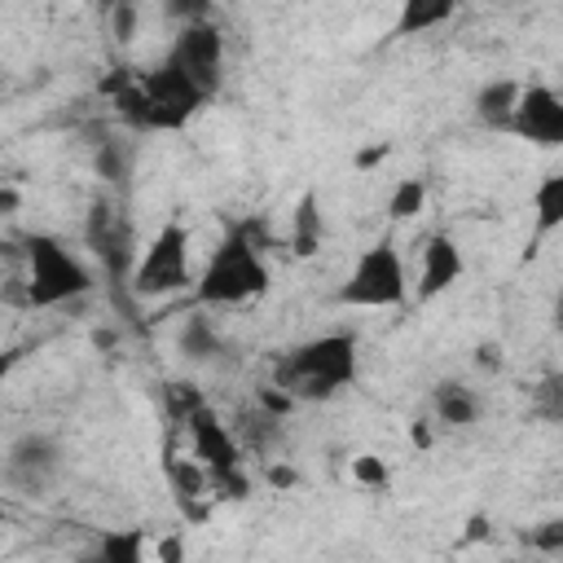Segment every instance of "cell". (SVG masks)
I'll list each match as a JSON object with an SVG mask.
<instances>
[{
    "label": "cell",
    "mask_w": 563,
    "mask_h": 563,
    "mask_svg": "<svg viewBox=\"0 0 563 563\" xmlns=\"http://www.w3.org/2000/svg\"><path fill=\"white\" fill-rule=\"evenodd\" d=\"M260 409H268L273 418H282V413L290 409V396H286V391H273V387H264V391H260Z\"/></svg>",
    "instance_id": "d4e9b609"
},
{
    "label": "cell",
    "mask_w": 563,
    "mask_h": 563,
    "mask_svg": "<svg viewBox=\"0 0 563 563\" xmlns=\"http://www.w3.org/2000/svg\"><path fill=\"white\" fill-rule=\"evenodd\" d=\"M167 479L180 501H194L198 493H207V471L198 462H167Z\"/></svg>",
    "instance_id": "7402d4cb"
},
{
    "label": "cell",
    "mask_w": 563,
    "mask_h": 563,
    "mask_svg": "<svg viewBox=\"0 0 563 563\" xmlns=\"http://www.w3.org/2000/svg\"><path fill=\"white\" fill-rule=\"evenodd\" d=\"M462 277V251L453 246V238L444 233H431L427 246H422V273H418V299H435L444 295L453 282Z\"/></svg>",
    "instance_id": "7c38bea8"
},
{
    "label": "cell",
    "mask_w": 563,
    "mask_h": 563,
    "mask_svg": "<svg viewBox=\"0 0 563 563\" xmlns=\"http://www.w3.org/2000/svg\"><path fill=\"white\" fill-rule=\"evenodd\" d=\"M264 290H268V264H264L260 246L251 242L246 224H238L207 260V268L198 277V299L202 303H242Z\"/></svg>",
    "instance_id": "7a4b0ae2"
},
{
    "label": "cell",
    "mask_w": 563,
    "mask_h": 563,
    "mask_svg": "<svg viewBox=\"0 0 563 563\" xmlns=\"http://www.w3.org/2000/svg\"><path fill=\"white\" fill-rule=\"evenodd\" d=\"M352 378H356V339L352 334L308 339L277 361V387L290 400H330Z\"/></svg>",
    "instance_id": "6da1fadb"
},
{
    "label": "cell",
    "mask_w": 563,
    "mask_h": 563,
    "mask_svg": "<svg viewBox=\"0 0 563 563\" xmlns=\"http://www.w3.org/2000/svg\"><path fill=\"white\" fill-rule=\"evenodd\" d=\"M515 101H519V84H515V79H493V84L479 88V97H475V114H479L484 128L506 132V128H510V110H515Z\"/></svg>",
    "instance_id": "5bb4252c"
},
{
    "label": "cell",
    "mask_w": 563,
    "mask_h": 563,
    "mask_svg": "<svg viewBox=\"0 0 563 563\" xmlns=\"http://www.w3.org/2000/svg\"><path fill=\"white\" fill-rule=\"evenodd\" d=\"M132 22H136V9H132V4H119V9H114V35L128 40V35H132Z\"/></svg>",
    "instance_id": "484cf974"
},
{
    "label": "cell",
    "mask_w": 563,
    "mask_h": 563,
    "mask_svg": "<svg viewBox=\"0 0 563 563\" xmlns=\"http://www.w3.org/2000/svg\"><path fill=\"white\" fill-rule=\"evenodd\" d=\"M167 62H172L180 75H189V79L202 88V97H211V92L220 88V79H224V35H220L207 18H194V22L180 26V35H176Z\"/></svg>",
    "instance_id": "52a82bcc"
},
{
    "label": "cell",
    "mask_w": 563,
    "mask_h": 563,
    "mask_svg": "<svg viewBox=\"0 0 563 563\" xmlns=\"http://www.w3.org/2000/svg\"><path fill=\"white\" fill-rule=\"evenodd\" d=\"M435 413L449 427H471L479 418V396L471 387H462V383H440L435 387Z\"/></svg>",
    "instance_id": "9a60e30c"
},
{
    "label": "cell",
    "mask_w": 563,
    "mask_h": 563,
    "mask_svg": "<svg viewBox=\"0 0 563 563\" xmlns=\"http://www.w3.org/2000/svg\"><path fill=\"white\" fill-rule=\"evenodd\" d=\"M238 422H242V440H246L251 453H268V449L282 440V418H273V413L260 409V405H246Z\"/></svg>",
    "instance_id": "ac0fdd59"
},
{
    "label": "cell",
    "mask_w": 563,
    "mask_h": 563,
    "mask_svg": "<svg viewBox=\"0 0 563 563\" xmlns=\"http://www.w3.org/2000/svg\"><path fill=\"white\" fill-rule=\"evenodd\" d=\"M75 563H145V532H141V528L97 532L92 545L79 550Z\"/></svg>",
    "instance_id": "4fadbf2b"
},
{
    "label": "cell",
    "mask_w": 563,
    "mask_h": 563,
    "mask_svg": "<svg viewBox=\"0 0 563 563\" xmlns=\"http://www.w3.org/2000/svg\"><path fill=\"white\" fill-rule=\"evenodd\" d=\"M449 18H453V0H405L396 35H422V31H431Z\"/></svg>",
    "instance_id": "2e32d148"
},
{
    "label": "cell",
    "mask_w": 563,
    "mask_h": 563,
    "mask_svg": "<svg viewBox=\"0 0 563 563\" xmlns=\"http://www.w3.org/2000/svg\"><path fill=\"white\" fill-rule=\"evenodd\" d=\"M163 563H180V537H167L163 541Z\"/></svg>",
    "instance_id": "f546056e"
},
{
    "label": "cell",
    "mask_w": 563,
    "mask_h": 563,
    "mask_svg": "<svg viewBox=\"0 0 563 563\" xmlns=\"http://www.w3.org/2000/svg\"><path fill=\"white\" fill-rule=\"evenodd\" d=\"M185 427H189V440H194V457H198V466H202L207 475H216V471H238V466H242V444L233 440V431L220 422V413H216L211 405L194 409Z\"/></svg>",
    "instance_id": "30bf717a"
},
{
    "label": "cell",
    "mask_w": 563,
    "mask_h": 563,
    "mask_svg": "<svg viewBox=\"0 0 563 563\" xmlns=\"http://www.w3.org/2000/svg\"><path fill=\"white\" fill-rule=\"evenodd\" d=\"M352 475H356L361 484H369V488H387V466H383L378 457H356Z\"/></svg>",
    "instance_id": "cb8c5ba5"
},
{
    "label": "cell",
    "mask_w": 563,
    "mask_h": 563,
    "mask_svg": "<svg viewBox=\"0 0 563 563\" xmlns=\"http://www.w3.org/2000/svg\"><path fill=\"white\" fill-rule=\"evenodd\" d=\"M506 132H515V136H523L532 145H545V150L563 145V101H559V92L550 84L519 88V101L510 110V128Z\"/></svg>",
    "instance_id": "9c48e42d"
},
{
    "label": "cell",
    "mask_w": 563,
    "mask_h": 563,
    "mask_svg": "<svg viewBox=\"0 0 563 563\" xmlns=\"http://www.w3.org/2000/svg\"><path fill=\"white\" fill-rule=\"evenodd\" d=\"M532 545H541V550H559V545H563V523H545V532H537Z\"/></svg>",
    "instance_id": "4316f807"
},
{
    "label": "cell",
    "mask_w": 563,
    "mask_h": 563,
    "mask_svg": "<svg viewBox=\"0 0 563 563\" xmlns=\"http://www.w3.org/2000/svg\"><path fill=\"white\" fill-rule=\"evenodd\" d=\"M189 286V229L167 220L132 268L136 295H172Z\"/></svg>",
    "instance_id": "5b68a950"
},
{
    "label": "cell",
    "mask_w": 563,
    "mask_h": 563,
    "mask_svg": "<svg viewBox=\"0 0 563 563\" xmlns=\"http://www.w3.org/2000/svg\"><path fill=\"white\" fill-rule=\"evenodd\" d=\"M532 207H537V238H545V233H554L563 224V176L559 172L537 185Z\"/></svg>",
    "instance_id": "d6986e66"
},
{
    "label": "cell",
    "mask_w": 563,
    "mask_h": 563,
    "mask_svg": "<svg viewBox=\"0 0 563 563\" xmlns=\"http://www.w3.org/2000/svg\"><path fill=\"white\" fill-rule=\"evenodd\" d=\"M88 246L97 251V260L106 264L110 277H123L128 264H132V233H128V220L119 216L114 202L97 198L92 211H88Z\"/></svg>",
    "instance_id": "8fae6325"
},
{
    "label": "cell",
    "mask_w": 563,
    "mask_h": 563,
    "mask_svg": "<svg viewBox=\"0 0 563 563\" xmlns=\"http://www.w3.org/2000/svg\"><path fill=\"white\" fill-rule=\"evenodd\" d=\"M141 92H145V101H150V132L185 128V123L198 114V106L207 101L202 88H198L189 75H180L172 62H163V66L150 70V75H141Z\"/></svg>",
    "instance_id": "ba28073f"
},
{
    "label": "cell",
    "mask_w": 563,
    "mask_h": 563,
    "mask_svg": "<svg viewBox=\"0 0 563 563\" xmlns=\"http://www.w3.org/2000/svg\"><path fill=\"white\" fill-rule=\"evenodd\" d=\"M13 202H18V198H13V194H9V189H4V194H0V211H9V207H13Z\"/></svg>",
    "instance_id": "1f68e13d"
},
{
    "label": "cell",
    "mask_w": 563,
    "mask_h": 563,
    "mask_svg": "<svg viewBox=\"0 0 563 563\" xmlns=\"http://www.w3.org/2000/svg\"><path fill=\"white\" fill-rule=\"evenodd\" d=\"M0 515H4V501H0Z\"/></svg>",
    "instance_id": "d6a6232c"
},
{
    "label": "cell",
    "mask_w": 563,
    "mask_h": 563,
    "mask_svg": "<svg viewBox=\"0 0 563 563\" xmlns=\"http://www.w3.org/2000/svg\"><path fill=\"white\" fill-rule=\"evenodd\" d=\"M290 246L295 255H312L321 246V211H317V194L308 189L295 207V233H290Z\"/></svg>",
    "instance_id": "ffe728a7"
},
{
    "label": "cell",
    "mask_w": 563,
    "mask_h": 563,
    "mask_svg": "<svg viewBox=\"0 0 563 563\" xmlns=\"http://www.w3.org/2000/svg\"><path fill=\"white\" fill-rule=\"evenodd\" d=\"M22 361V347H9V352H0V383L9 378V369Z\"/></svg>",
    "instance_id": "f1b7e54d"
},
{
    "label": "cell",
    "mask_w": 563,
    "mask_h": 563,
    "mask_svg": "<svg viewBox=\"0 0 563 563\" xmlns=\"http://www.w3.org/2000/svg\"><path fill=\"white\" fill-rule=\"evenodd\" d=\"M413 444H431V431H427V427H422V422H418V427H413Z\"/></svg>",
    "instance_id": "4dcf8cb0"
},
{
    "label": "cell",
    "mask_w": 563,
    "mask_h": 563,
    "mask_svg": "<svg viewBox=\"0 0 563 563\" xmlns=\"http://www.w3.org/2000/svg\"><path fill=\"white\" fill-rule=\"evenodd\" d=\"M405 264H400V251L383 238L374 242L347 273V282L339 286V303L347 308H396L405 303Z\"/></svg>",
    "instance_id": "277c9868"
},
{
    "label": "cell",
    "mask_w": 563,
    "mask_h": 563,
    "mask_svg": "<svg viewBox=\"0 0 563 563\" xmlns=\"http://www.w3.org/2000/svg\"><path fill=\"white\" fill-rule=\"evenodd\" d=\"M202 405H207V400H202L189 383H167V413H172L176 422H189V413L202 409Z\"/></svg>",
    "instance_id": "603a6c76"
},
{
    "label": "cell",
    "mask_w": 563,
    "mask_h": 563,
    "mask_svg": "<svg viewBox=\"0 0 563 563\" xmlns=\"http://www.w3.org/2000/svg\"><path fill=\"white\" fill-rule=\"evenodd\" d=\"M62 475V444L44 431H31V435H18L0 462V479L9 493H22V497H44L53 488V479Z\"/></svg>",
    "instance_id": "8992f818"
},
{
    "label": "cell",
    "mask_w": 563,
    "mask_h": 563,
    "mask_svg": "<svg viewBox=\"0 0 563 563\" xmlns=\"http://www.w3.org/2000/svg\"><path fill=\"white\" fill-rule=\"evenodd\" d=\"M268 484L273 488H286V484H295V471L290 466H268Z\"/></svg>",
    "instance_id": "83f0119b"
},
{
    "label": "cell",
    "mask_w": 563,
    "mask_h": 563,
    "mask_svg": "<svg viewBox=\"0 0 563 563\" xmlns=\"http://www.w3.org/2000/svg\"><path fill=\"white\" fill-rule=\"evenodd\" d=\"M22 255H26V303L53 308V303H66L92 290V273L57 238L31 233L22 242Z\"/></svg>",
    "instance_id": "3957f363"
},
{
    "label": "cell",
    "mask_w": 563,
    "mask_h": 563,
    "mask_svg": "<svg viewBox=\"0 0 563 563\" xmlns=\"http://www.w3.org/2000/svg\"><path fill=\"white\" fill-rule=\"evenodd\" d=\"M180 352L189 361H224V339L211 330L207 317H189L180 330Z\"/></svg>",
    "instance_id": "e0dca14e"
},
{
    "label": "cell",
    "mask_w": 563,
    "mask_h": 563,
    "mask_svg": "<svg viewBox=\"0 0 563 563\" xmlns=\"http://www.w3.org/2000/svg\"><path fill=\"white\" fill-rule=\"evenodd\" d=\"M422 202H427V180H422V176H405V180L391 189V198H387V216H391V220H409V216L422 211Z\"/></svg>",
    "instance_id": "44dd1931"
}]
</instances>
